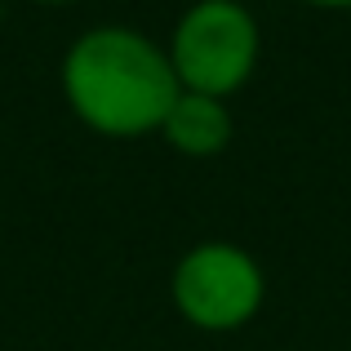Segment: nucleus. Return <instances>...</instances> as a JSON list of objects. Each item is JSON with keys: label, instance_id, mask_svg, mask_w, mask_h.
Listing matches in <instances>:
<instances>
[{"label": "nucleus", "instance_id": "nucleus-1", "mask_svg": "<svg viewBox=\"0 0 351 351\" xmlns=\"http://www.w3.org/2000/svg\"><path fill=\"white\" fill-rule=\"evenodd\" d=\"M58 89L67 112L89 134L147 138L160 134L182 85L173 76L165 40L129 23H98L62 49Z\"/></svg>", "mask_w": 351, "mask_h": 351}, {"label": "nucleus", "instance_id": "nucleus-2", "mask_svg": "<svg viewBox=\"0 0 351 351\" xmlns=\"http://www.w3.org/2000/svg\"><path fill=\"white\" fill-rule=\"evenodd\" d=\"M165 49L182 89L232 103V94H240L258 71L263 27L245 0H191L178 14Z\"/></svg>", "mask_w": 351, "mask_h": 351}, {"label": "nucleus", "instance_id": "nucleus-3", "mask_svg": "<svg viewBox=\"0 0 351 351\" xmlns=\"http://www.w3.org/2000/svg\"><path fill=\"white\" fill-rule=\"evenodd\" d=\"M169 302L200 334H236L267 302V271L236 240H196L169 271Z\"/></svg>", "mask_w": 351, "mask_h": 351}, {"label": "nucleus", "instance_id": "nucleus-4", "mask_svg": "<svg viewBox=\"0 0 351 351\" xmlns=\"http://www.w3.org/2000/svg\"><path fill=\"white\" fill-rule=\"evenodd\" d=\"M160 138L169 143V152L187 156V160H214L236 138V112L227 98L178 89V98H173L169 116L160 125Z\"/></svg>", "mask_w": 351, "mask_h": 351}, {"label": "nucleus", "instance_id": "nucleus-5", "mask_svg": "<svg viewBox=\"0 0 351 351\" xmlns=\"http://www.w3.org/2000/svg\"><path fill=\"white\" fill-rule=\"evenodd\" d=\"M311 9H325V14H351V0H302Z\"/></svg>", "mask_w": 351, "mask_h": 351}, {"label": "nucleus", "instance_id": "nucleus-6", "mask_svg": "<svg viewBox=\"0 0 351 351\" xmlns=\"http://www.w3.org/2000/svg\"><path fill=\"white\" fill-rule=\"evenodd\" d=\"M27 5H49V9H62V5H80V0H27Z\"/></svg>", "mask_w": 351, "mask_h": 351}]
</instances>
